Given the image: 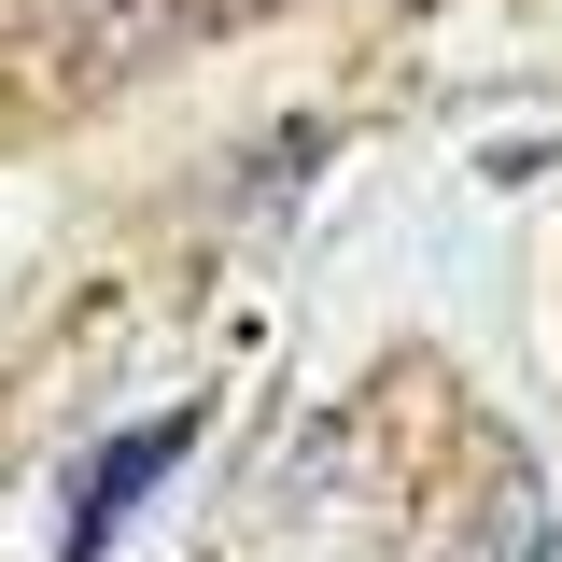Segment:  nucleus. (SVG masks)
Segmentation results:
<instances>
[{"mask_svg":"<svg viewBox=\"0 0 562 562\" xmlns=\"http://www.w3.org/2000/svg\"><path fill=\"white\" fill-rule=\"evenodd\" d=\"M169 450H183V422H155V436H127V450H113V464L85 479V520H70V562H85V549H99V535H113V520H127V492L155 479Z\"/></svg>","mask_w":562,"mask_h":562,"instance_id":"obj_1","label":"nucleus"}]
</instances>
